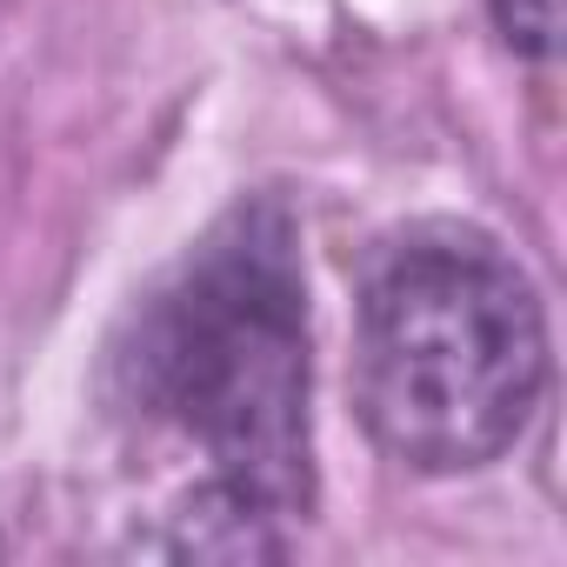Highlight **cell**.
Wrapping results in <instances>:
<instances>
[{
  "label": "cell",
  "mask_w": 567,
  "mask_h": 567,
  "mask_svg": "<svg viewBox=\"0 0 567 567\" xmlns=\"http://www.w3.org/2000/svg\"><path fill=\"white\" fill-rule=\"evenodd\" d=\"M547 388V321L520 260L461 220L374 247L354 308V394L368 434L414 474L501 461Z\"/></svg>",
  "instance_id": "cell-2"
},
{
  "label": "cell",
  "mask_w": 567,
  "mask_h": 567,
  "mask_svg": "<svg viewBox=\"0 0 567 567\" xmlns=\"http://www.w3.org/2000/svg\"><path fill=\"white\" fill-rule=\"evenodd\" d=\"M114 414L187 461L174 554H280L315 507L308 280L280 200H240L114 341Z\"/></svg>",
  "instance_id": "cell-1"
},
{
  "label": "cell",
  "mask_w": 567,
  "mask_h": 567,
  "mask_svg": "<svg viewBox=\"0 0 567 567\" xmlns=\"http://www.w3.org/2000/svg\"><path fill=\"white\" fill-rule=\"evenodd\" d=\"M494 21H501L507 48H520V54H534V61L554 54V28H560V8H554V0H494Z\"/></svg>",
  "instance_id": "cell-3"
}]
</instances>
